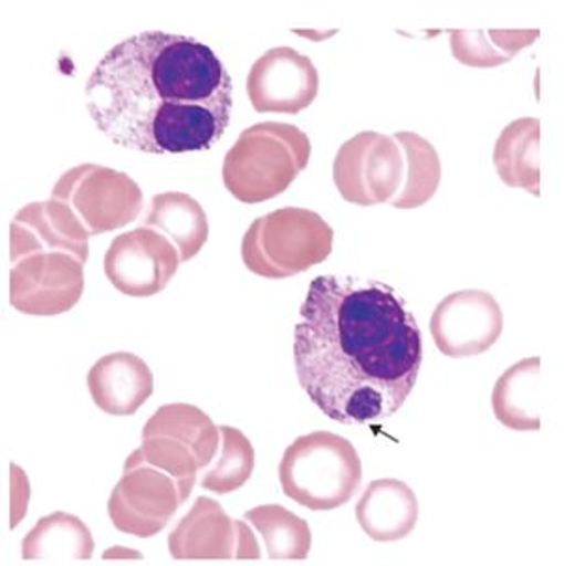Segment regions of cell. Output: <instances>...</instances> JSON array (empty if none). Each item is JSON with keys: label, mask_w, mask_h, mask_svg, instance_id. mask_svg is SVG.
Listing matches in <instances>:
<instances>
[{"label": "cell", "mask_w": 564, "mask_h": 566, "mask_svg": "<svg viewBox=\"0 0 564 566\" xmlns=\"http://www.w3.org/2000/svg\"><path fill=\"white\" fill-rule=\"evenodd\" d=\"M143 227L157 230L175 243L181 262H189L205 248L210 234L202 206L191 195L180 191L159 193L152 199L150 213Z\"/></svg>", "instance_id": "20"}, {"label": "cell", "mask_w": 564, "mask_h": 566, "mask_svg": "<svg viewBox=\"0 0 564 566\" xmlns=\"http://www.w3.org/2000/svg\"><path fill=\"white\" fill-rule=\"evenodd\" d=\"M311 140L292 124L264 122L247 127L222 164V181L243 205L284 193L311 159Z\"/></svg>", "instance_id": "3"}, {"label": "cell", "mask_w": 564, "mask_h": 566, "mask_svg": "<svg viewBox=\"0 0 564 566\" xmlns=\"http://www.w3.org/2000/svg\"><path fill=\"white\" fill-rule=\"evenodd\" d=\"M84 264L67 253H38L10 272V303L29 316H59L77 305L84 292Z\"/></svg>", "instance_id": "11"}, {"label": "cell", "mask_w": 564, "mask_h": 566, "mask_svg": "<svg viewBox=\"0 0 564 566\" xmlns=\"http://www.w3.org/2000/svg\"><path fill=\"white\" fill-rule=\"evenodd\" d=\"M541 31H450V49L460 64L495 67L536 42Z\"/></svg>", "instance_id": "24"}, {"label": "cell", "mask_w": 564, "mask_h": 566, "mask_svg": "<svg viewBox=\"0 0 564 566\" xmlns=\"http://www.w3.org/2000/svg\"><path fill=\"white\" fill-rule=\"evenodd\" d=\"M282 492L309 511L346 505L363 479L359 452L333 432H313L290 443L279 464Z\"/></svg>", "instance_id": "4"}, {"label": "cell", "mask_w": 564, "mask_h": 566, "mask_svg": "<svg viewBox=\"0 0 564 566\" xmlns=\"http://www.w3.org/2000/svg\"><path fill=\"white\" fill-rule=\"evenodd\" d=\"M493 165L504 186L541 197V120L525 116L504 127L493 148Z\"/></svg>", "instance_id": "18"}, {"label": "cell", "mask_w": 564, "mask_h": 566, "mask_svg": "<svg viewBox=\"0 0 564 566\" xmlns=\"http://www.w3.org/2000/svg\"><path fill=\"white\" fill-rule=\"evenodd\" d=\"M180 264V253L167 235L138 227L111 241L103 268L122 294L150 297L167 289Z\"/></svg>", "instance_id": "10"}, {"label": "cell", "mask_w": 564, "mask_h": 566, "mask_svg": "<svg viewBox=\"0 0 564 566\" xmlns=\"http://www.w3.org/2000/svg\"><path fill=\"white\" fill-rule=\"evenodd\" d=\"M246 522L262 535L271 559H306L311 554V527L286 506H254L246 512Z\"/></svg>", "instance_id": "22"}, {"label": "cell", "mask_w": 564, "mask_h": 566, "mask_svg": "<svg viewBox=\"0 0 564 566\" xmlns=\"http://www.w3.org/2000/svg\"><path fill=\"white\" fill-rule=\"evenodd\" d=\"M92 400L108 416L137 413L154 392V374L132 352H115L97 359L88 373Z\"/></svg>", "instance_id": "16"}, {"label": "cell", "mask_w": 564, "mask_h": 566, "mask_svg": "<svg viewBox=\"0 0 564 566\" xmlns=\"http://www.w3.org/2000/svg\"><path fill=\"white\" fill-rule=\"evenodd\" d=\"M333 238L320 213L289 206L252 221L241 241V259L260 277H294L330 259Z\"/></svg>", "instance_id": "5"}, {"label": "cell", "mask_w": 564, "mask_h": 566, "mask_svg": "<svg viewBox=\"0 0 564 566\" xmlns=\"http://www.w3.org/2000/svg\"><path fill=\"white\" fill-rule=\"evenodd\" d=\"M92 554V531L83 520L62 511L38 520L21 544L23 559H91Z\"/></svg>", "instance_id": "21"}, {"label": "cell", "mask_w": 564, "mask_h": 566, "mask_svg": "<svg viewBox=\"0 0 564 566\" xmlns=\"http://www.w3.org/2000/svg\"><path fill=\"white\" fill-rule=\"evenodd\" d=\"M84 94L103 135L154 156L211 150L234 105L232 78L216 51L161 31L140 32L108 49Z\"/></svg>", "instance_id": "2"}, {"label": "cell", "mask_w": 564, "mask_h": 566, "mask_svg": "<svg viewBox=\"0 0 564 566\" xmlns=\"http://www.w3.org/2000/svg\"><path fill=\"white\" fill-rule=\"evenodd\" d=\"M175 559H259L260 546L251 527L230 518L211 497H199L168 535Z\"/></svg>", "instance_id": "13"}, {"label": "cell", "mask_w": 564, "mask_h": 566, "mask_svg": "<svg viewBox=\"0 0 564 566\" xmlns=\"http://www.w3.org/2000/svg\"><path fill=\"white\" fill-rule=\"evenodd\" d=\"M318 88L314 62L286 45L265 51L247 75V96L257 113L297 115L313 105Z\"/></svg>", "instance_id": "14"}, {"label": "cell", "mask_w": 564, "mask_h": 566, "mask_svg": "<svg viewBox=\"0 0 564 566\" xmlns=\"http://www.w3.org/2000/svg\"><path fill=\"white\" fill-rule=\"evenodd\" d=\"M254 447L241 430L221 427V457L200 476V486L213 494H232L240 490L254 471Z\"/></svg>", "instance_id": "25"}, {"label": "cell", "mask_w": 564, "mask_h": 566, "mask_svg": "<svg viewBox=\"0 0 564 566\" xmlns=\"http://www.w3.org/2000/svg\"><path fill=\"white\" fill-rule=\"evenodd\" d=\"M539 384L541 357H528L512 365L493 387L492 408L495 419L516 432H536L541 428Z\"/></svg>", "instance_id": "19"}, {"label": "cell", "mask_w": 564, "mask_h": 566, "mask_svg": "<svg viewBox=\"0 0 564 566\" xmlns=\"http://www.w3.org/2000/svg\"><path fill=\"white\" fill-rule=\"evenodd\" d=\"M333 180L346 202L393 205L406 180L403 146L395 137L382 133H359L336 151Z\"/></svg>", "instance_id": "8"}, {"label": "cell", "mask_w": 564, "mask_h": 566, "mask_svg": "<svg viewBox=\"0 0 564 566\" xmlns=\"http://www.w3.org/2000/svg\"><path fill=\"white\" fill-rule=\"evenodd\" d=\"M361 530L374 543H397L415 530L419 501L414 490L398 479H378L366 486L355 506Z\"/></svg>", "instance_id": "17"}, {"label": "cell", "mask_w": 564, "mask_h": 566, "mask_svg": "<svg viewBox=\"0 0 564 566\" xmlns=\"http://www.w3.org/2000/svg\"><path fill=\"white\" fill-rule=\"evenodd\" d=\"M221 446V428L191 403H167L143 428L146 462L176 479L184 500H189L199 471L213 462Z\"/></svg>", "instance_id": "6"}, {"label": "cell", "mask_w": 564, "mask_h": 566, "mask_svg": "<svg viewBox=\"0 0 564 566\" xmlns=\"http://www.w3.org/2000/svg\"><path fill=\"white\" fill-rule=\"evenodd\" d=\"M91 238L75 211L61 200L32 202L10 224V259L15 264L31 254L67 253L86 264Z\"/></svg>", "instance_id": "15"}, {"label": "cell", "mask_w": 564, "mask_h": 566, "mask_svg": "<svg viewBox=\"0 0 564 566\" xmlns=\"http://www.w3.org/2000/svg\"><path fill=\"white\" fill-rule=\"evenodd\" d=\"M403 146L406 157V180L403 191L393 206L398 210H411L427 205L438 191L441 181V159L432 143L417 133L398 132L393 135Z\"/></svg>", "instance_id": "23"}, {"label": "cell", "mask_w": 564, "mask_h": 566, "mask_svg": "<svg viewBox=\"0 0 564 566\" xmlns=\"http://www.w3.org/2000/svg\"><path fill=\"white\" fill-rule=\"evenodd\" d=\"M184 503L176 479L146 462L137 449L127 457L124 475L108 497V518L122 533L150 538L167 527Z\"/></svg>", "instance_id": "9"}, {"label": "cell", "mask_w": 564, "mask_h": 566, "mask_svg": "<svg viewBox=\"0 0 564 566\" xmlns=\"http://www.w3.org/2000/svg\"><path fill=\"white\" fill-rule=\"evenodd\" d=\"M51 199L70 206L91 235L122 229L138 218L145 197L137 181L103 165H79L61 176Z\"/></svg>", "instance_id": "7"}, {"label": "cell", "mask_w": 564, "mask_h": 566, "mask_svg": "<svg viewBox=\"0 0 564 566\" xmlns=\"http://www.w3.org/2000/svg\"><path fill=\"white\" fill-rule=\"evenodd\" d=\"M294 332L297 380L341 424H382L415 389L422 335L389 284L320 275Z\"/></svg>", "instance_id": "1"}, {"label": "cell", "mask_w": 564, "mask_h": 566, "mask_svg": "<svg viewBox=\"0 0 564 566\" xmlns=\"http://www.w3.org/2000/svg\"><path fill=\"white\" fill-rule=\"evenodd\" d=\"M12 524L10 527L15 530L27 514V506L31 500V484L18 464H12Z\"/></svg>", "instance_id": "26"}, {"label": "cell", "mask_w": 564, "mask_h": 566, "mask_svg": "<svg viewBox=\"0 0 564 566\" xmlns=\"http://www.w3.org/2000/svg\"><path fill=\"white\" fill-rule=\"evenodd\" d=\"M501 305L487 290H460L439 302L430 319L436 348L452 359L481 356L503 333Z\"/></svg>", "instance_id": "12"}]
</instances>
